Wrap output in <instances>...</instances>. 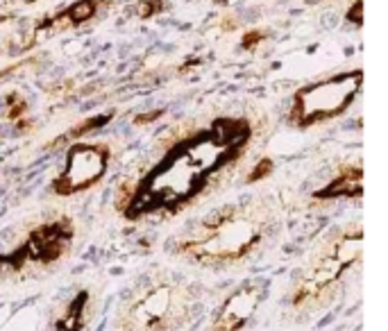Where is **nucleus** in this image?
Masks as SVG:
<instances>
[{
	"label": "nucleus",
	"mask_w": 388,
	"mask_h": 331,
	"mask_svg": "<svg viewBox=\"0 0 388 331\" xmlns=\"http://www.w3.org/2000/svg\"><path fill=\"white\" fill-rule=\"evenodd\" d=\"M361 254V234L356 232L354 236L348 234L336 243L331 250L325 254L318 263H313L311 272L302 279V284L295 288L293 295V306L295 309H304V306L318 304V299L336 284V279L348 270Z\"/></svg>",
	"instance_id": "423d86ee"
},
{
	"label": "nucleus",
	"mask_w": 388,
	"mask_h": 331,
	"mask_svg": "<svg viewBox=\"0 0 388 331\" xmlns=\"http://www.w3.org/2000/svg\"><path fill=\"white\" fill-rule=\"evenodd\" d=\"M359 84H361V73L356 71V73L338 75V77L309 86V89L297 93L291 118L297 125L307 127L311 123H318V120L338 116L354 100Z\"/></svg>",
	"instance_id": "39448f33"
},
{
	"label": "nucleus",
	"mask_w": 388,
	"mask_h": 331,
	"mask_svg": "<svg viewBox=\"0 0 388 331\" xmlns=\"http://www.w3.org/2000/svg\"><path fill=\"white\" fill-rule=\"evenodd\" d=\"M248 139L243 123L218 120L209 134L175 147L132 195L127 216H143L150 211H177L193 202L207 188L220 168L236 159L238 147Z\"/></svg>",
	"instance_id": "f257e3e1"
},
{
	"label": "nucleus",
	"mask_w": 388,
	"mask_h": 331,
	"mask_svg": "<svg viewBox=\"0 0 388 331\" xmlns=\"http://www.w3.org/2000/svg\"><path fill=\"white\" fill-rule=\"evenodd\" d=\"M191 318V295L177 284L138 291L116 318V331H177Z\"/></svg>",
	"instance_id": "7ed1b4c3"
},
{
	"label": "nucleus",
	"mask_w": 388,
	"mask_h": 331,
	"mask_svg": "<svg viewBox=\"0 0 388 331\" xmlns=\"http://www.w3.org/2000/svg\"><path fill=\"white\" fill-rule=\"evenodd\" d=\"M361 193V170H352L345 172L343 177H338L336 182L329 184V188L320 191V198H338V195H359Z\"/></svg>",
	"instance_id": "9d476101"
},
{
	"label": "nucleus",
	"mask_w": 388,
	"mask_h": 331,
	"mask_svg": "<svg viewBox=\"0 0 388 331\" xmlns=\"http://www.w3.org/2000/svg\"><path fill=\"white\" fill-rule=\"evenodd\" d=\"M73 240V225L68 220H53L25 236V240L12 252L0 254V272H25L32 268H46L64 257Z\"/></svg>",
	"instance_id": "20e7f679"
},
{
	"label": "nucleus",
	"mask_w": 388,
	"mask_h": 331,
	"mask_svg": "<svg viewBox=\"0 0 388 331\" xmlns=\"http://www.w3.org/2000/svg\"><path fill=\"white\" fill-rule=\"evenodd\" d=\"M96 14V2L93 0H82V2H75V5L66 12V16L73 20V23H82V20L91 18Z\"/></svg>",
	"instance_id": "9b49d317"
},
{
	"label": "nucleus",
	"mask_w": 388,
	"mask_h": 331,
	"mask_svg": "<svg viewBox=\"0 0 388 331\" xmlns=\"http://www.w3.org/2000/svg\"><path fill=\"white\" fill-rule=\"evenodd\" d=\"M263 222L243 209H223L204 220L202 227L186 239L179 252L197 263H234L259 245Z\"/></svg>",
	"instance_id": "f03ea898"
},
{
	"label": "nucleus",
	"mask_w": 388,
	"mask_h": 331,
	"mask_svg": "<svg viewBox=\"0 0 388 331\" xmlns=\"http://www.w3.org/2000/svg\"><path fill=\"white\" fill-rule=\"evenodd\" d=\"M109 150L102 146H73L61 175L55 179V193L73 195V193L86 191L98 182L107 170Z\"/></svg>",
	"instance_id": "0eeeda50"
},
{
	"label": "nucleus",
	"mask_w": 388,
	"mask_h": 331,
	"mask_svg": "<svg viewBox=\"0 0 388 331\" xmlns=\"http://www.w3.org/2000/svg\"><path fill=\"white\" fill-rule=\"evenodd\" d=\"M259 299H261V291L250 286V288H238L227 302L223 304V309L218 311L211 331H241L250 315L257 309Z\"/></svg>",
	"instance_id": "6e6552de"
},
{
	"label": "nucleus",
	"mask_w": 388,
	"mask_h": 331,
	"mask_svg": "<svg viewBox=\"0 0 388 331\" xmlns=\"http://www.w3.org/2000/svg\"><path fill=\"white\" fill-rule=\"evenodd\" d=\"M86 306H89V297L86 295H78V297L71 302V306L64 311V315L57 322V329L59 331H82L89 320V313H86Z\"/></svg>",
	"instance_id": "1a4fd4ad"
},
{
	"label": "nucleus",
	"mask_w": 388,
	"mask_h": 331,
	"mask_svg": "<svg viewBox=\"0 0 388 331\" xmlns=\"http://www.w3.org/2000/svg\"><path fill=\"white\" fill-rule=\"evenodd\" d=\"M268 168H270V161H263V166L259 164V166H257V170H254V175H250V182H254L257 177H263V175L268 172Z\"/></svg>",
	"instance_id": "ddd939ff"
},
{
	"label": "nucleus",
	"mask_w": 388,
	"mask_h": 331,
	"mask_svg": "<svg viewBox=\"0 0 388 331\" xmlns=\"http://www.w3.org/2000/svg\"><path fill=\"white\" fill-rule=\"evenodd\" d=\"M145 9L143 7H141V9H138V14H141V16H150V14H155V12H159V9H164V2H161V0H148V2H145Z\"/></svg>",
	"instance_id": "f8f14e48"
}]
</instances>
